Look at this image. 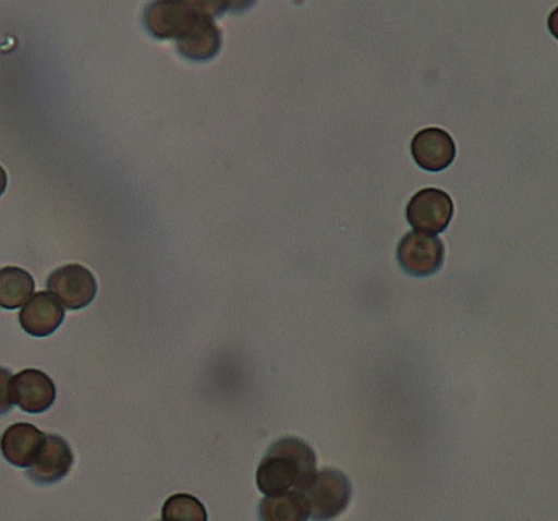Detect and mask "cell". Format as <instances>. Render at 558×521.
I'll return each instance as SVG.
<instances>
[{"instance_id": "obj_7", "label": "cell", "mask_w": 558, "mask_h": 521, "mask_svg": "<svg viewBox=\"0 0 558 521\" xmlns=\"http://www.w3.org/2000/svg\"><path fill=\"white\" fill-rule=\"evenodd\" d=\"M47 291L54 294L65 310H84L97 296V280L83 265H64L47 278Z\"/></svg>"}, {"instance_id": "obj_9", "label": "cell", "mask_w": 558, "mask_h": 521, "mask_svg": "<svg viewBox=\"0 0 558 521\" xmlns=\"http://www.w3.org/2000/svg\"><path fill=\"white\" fill-rule=\"evenodd\" d=\"M47 444V434L31 423H15L2 434V457L21 470H33Z\"/></svg>"}, {"instance_id": "obj_4", "label": "cell", "mask_w": 558, "mask_h": 521, "mask_svg": "<svg viewBox=\"0 0 558 521\" xmlns=\"http://www.w3.org/2000/svg\"><path fill=\"white\" fill-rule=\"evenodd\" d=\"M302 494L310 502L313 520L331 521L349 509L352 484L344 473L328 468L317 471Z\"/></svg>"}, {"instance_id": "obj_3", "label": "cell", "mask_w": 558, "mask_h": 521, "mask_svg": "<svg viewBox=\"0 0 558 521\" xmlns=\"http://www.w3.org/2000/svg\"><path fill=\"white\" fill-rule=\"evenodd\" d=\"M2 376V413L13 404L26 413H44L57 401V386L44 371L25 369L12 376L10 371H0Z\"/></svg>"}, {"instance_id": "obj_8", "label": "cell", "mask_w": 558, "mask_h": 521, "mask_svg": "<svg viewBox=\"0 0 558 521\" xmlns=\"http://www.w3.org/2000/svg\"><path fill=\"white\" fill-rule=\"evenodd\" d=\"M412 157L425 172H444L457 159V144L444 129L426 128L413 136Z\"/></svg>"}, {"instance_id": "obj_6", "label": "cell", "mask_w": 558, "mask_h": 521, "mask_svg": "<svg viewBox=\"0 0 558 521\" xmlns=\"http://www.w3.org/2000/svg\"><path fill=\"white\" fill-rule=\"evenodd\" d=\"M400 268L415 278H426L444 267L445 244L439 237L407 233L397 246Z\"/></svg>"}, {"instance_id": "obj_5", "label": "cell", "mask_w": 558, "mask_h": 521, "mask_svg": "<svg viewBox=\"0 0 558 521\" xmlns=\"http://www.w3.org/2000/svg\"><path fill=\"white\" fill-rule=\"evenodd\" d=\"M452 215H454V204L451 196L434 186L418 191L408 202V223L423 235L438 237L441 231L449 228Z\"/></svg>"}, {"instance_id": "obj_11", "label": "cell", "mask_w": 558, "mask_h": 521, "mask_svg": "<svg viewBox=\"0 0 558 521\" xmlns=\"http://www.w3.org/2000/svg\"><path fill=\"white\" fill-rule=\"evenodd\" d=\"M71 465H73V451L70 444L58 434H47L44 451L39 455L33 470L26 471V475L33 478L34 483L47 486L68 477Z\"/></svg>"}, {"instance_id": "obj_10", "label": "cell", "mask_w": 558, "mask_h": 521, "mask_svg": "<svg viewBox=\"0 0 558 521\" xmlns=\"http://www.w3.org/2000/svg\"><path fill=\"white\" fill-rule=\"evenodd\" d=\"M65 320V307L51 293L34 294L20 313V325L28 336L47 337L62 326Z\"/></svg>"}, {"instance_id": "obj_1", "label": "cell", "mask_w": 558, "mask_h": 521, "mask_svg": "<svg viewBox=\"0 0 558 521\" xmlns=\"http://www.w3.org/2000/svg\"><path fill=\"white\" fill-rule=\"evenodd\" d=\"M229 7L216 0H157L147 4L142 21L153 38L173 39L181 57L209 62L222 49V31L215 15L228 12Z\"/></svg>"}, {"instance_id": "obj_13", "label": "cell", "mask_w": 558, "mask_h": 521, "mask_svg": "<svg viewBox=\"0 0 558 521\" xmlns=\"http://www.w3.org/2000/svg\"><path fill=\"white\" fill-rule=\"evenodd\" d=\"M34 278L17 267L0 270V305L2 310H17L33 299Z\"/></svg>"}, {"instance_id": "obj_14", "label": "cell", "mask_w": 558, "mask_h": 521, "mask_svg": "<svg viewBox=\"0 0 558 521\" xmlns=\"http://www.w3.org/2000/svg\"><path fill=\"white\" fill-rule=\"evenodd\" d=\"M160 521H207V510L196 497L175 494L166 499Z\"/></svg>"}, {"instance_id": "obj_2", "label": "cell", "mask_w": 558, "mask_h": 521, "mask_svg": "<svg viewBox=\"0 0 558 521\" xmlns=\"http://www.w3.org/2000/svg\"><path fill=\"white\" fill-rule=\"evenodd\" d=\"M317 475V455L304 439L287 436L274 441L260 460L255 483L265 496L304 492Z\"/></svg>"}, {"instance_id": "obj_15", "label": "cell", "mask_w": 558, "mask_h": 521, "mask_svg": "<svg viewBox=\"0 0 558 521\" xmlns=\"http://www.w3.org/2000/svg\"><path fill=\"white\" fill-rule=\"evenodd\" d=\"M547 26H549V33L558 39V8H555L551 13H549V20H547Z\"/></svg>"}, {"instance_id": "obj_12", "label": "cell", "mask_w": 558, "mask_h": 521, "mask_svg": "<svg viewBox=\"0 0 558 521\" xmlns=\"http://www.w3.org/2000/svg\"><path fill=\"white\" fill-rule=\"evenodd\" d=\"M312 509L302 492L265 497L259 505L260 521H310Z\"/></svg>"}]
</instances>
